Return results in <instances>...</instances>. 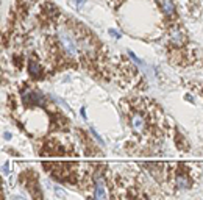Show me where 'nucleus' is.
Instances as JSON below:
<instances>
[{"instance_id": "nucleus-1", "label": "nucleus", "mask_w": 203, "mask_h": 200, "mask_svg": "<svg viewBox=\"0 0 203 200\" xmlns=\"http://www.w3.org/2000/svg\"><path fill=\"white\" fill-rule=\"evenodd\" d=\"M58 41H60L63 50H64L67 55L75 56V55L78 53L80 45L77 44V41H75V38H73V33H72L70 30H67V28L60 30V31H58Z\"/></svg>"}, {"instance_id": "nucleus-2", "label": "nucleus", "mask_w": 203, "mask_h": 200, "mask_svg": "<svg viewBox=\"0 0 203 200\" xmlns=\"http://www.w3.org/2000/svg\"><path fill=\"white\" fill-rule=\"evenodd\" d=\"M20 97H22V102L25 105H38V106H45L47 100L42 95V92L31 89L30 86H25L20 91Z\"/></svg>"}, {"instance_id": "nucleus-3", "label": "nucleus", "mask_w": 203, "mask_h": 200, "mask_svg": "<svg viewBox=\"0 0 203 200\" xmlns=\"http://www.w3.org/2000/svg\"><path fill=\"white\" fill-rule=\"evenodd\" d=\"M94 197L95 198H106V186H105V180L102 172H95L94 173Z\"/></svg>"}, {"instance_id": "nucleus-4", "label": "nucleus", "mask_w": 203, "mask_h": 200, "mask_svg": "<svg viewBox=\"0 0 203 200\" xmlns=\"http://www.w3.org/2000/svg\"><path fill=\"white\" fill-rule=\"evenodd\" d=\"M169 41L175 47H183L184 42H186V36L180 28H172L170 33H169Z\"/></svg>"}, {"instance_id": "nucleus-5", "label": "nucleus", "mask_w": 203, "mask_h": 200, "mask_svg": "<svg viewBox=\"0 0 203 200\" xmlns=\"http://www.w3.org/2000/svg\"><path fill=\"white\" fill-rule=\"evenodd\" d=\"M130 122H131L133 130H135L136 133H139V135H141V133H144V131H145V128H147L145 119H144V116H142L141 113H135V114L131 116Z\"/></svg>"}, {"instance_id": "nucleus-6", "label": "nucleus", "mask_w": 203, "mask_h": 200, "mask_svg": "<svg viewBox=\"0 0 203 200\" xmlns=\"http://www.w3.org/2000/svg\"><path fill=\"white\" fill-rule=\"evenodd\" d=\"M160 6H161V11L164 16L170 17L175 14V3L172 0H160Z\"/></svg>"}, {"instance_id": "nucleus-7", "label": "nucleus", "mask_w": 203, "mask_h": 200, "mask_svg": "<svg viewBox=\"0 0 203 200\" xmlns=\"http://www.w3.org/2000/svg\"><path fill=\"white\" fill-rule=\"evenodd\" d=\"M175 186L178 189H189L191 186V180L186 173H178L175 177Z\"/></svg>"}, {"instance_id": "nucleus-8", "label": "nucleus", "mask_w": 203, "mask_h": 200, "mask_svg": "<svg viewBox=\"0 0 203 200\" xmlns=\"http://www.w3.org/2000/svg\"><path fill=\"white\" fill-rule=\"evenodd\" d=\"M27 67H28V73L31 75L33 78H38V77H41V64H39L36 60H30Z\"/></svg>"}, {"instance_id": "nucleus-9", "label": "nucleus", "mask_w": 203, "mask_h": 200, "mask_svg": "<svg viewBox=\"0 0 203 200\" xmlns=\"http://www.w3.org/2000/svg\"><path fill=\"white\" fill-rule=\"evenodd\" d=\"M69 2H70V5L75 10H81L85 6V3H86V0H69Z\"/></svg>"}, {"instance_id": "nucleus-10", "label": "nucleus", "mask_w": 203, "mask_h": 200, "mask_svg": "<svg viewBox=\"0 0 203 200\" xmlns=\"http://www.w3.org/2000/svg\"><path fill=\"white\" fill-rule=\"evenodd\" d=\"M91 133H92V136L95 138V141H97V142H98L100 145H105V141H103V139H102V138H100V136L97 135V131H95V130H94L92 127H91Z\"/></svg>"}, {"instance_id": "nucleus-11", "label": "nucleus", "mask_w": 203, "mask_h": 200, "mask_svg": "<svg viewBox=\"0 0 203 200\" xmlns=\"http://www.w3.org/2000/svg\"><path fill=\"white\" fill-rule=\"evenodd\" d=\"M128 55H130V56H131V58L135 60V63H138L139 66H144V64H142V60H139V58H138V56H136V55H135V53L131 52V50H128Z\"/></svg>"}, {"instance_id": "nucleus-12", "label": "nucleus", "mask_w": 203, "mask_h": 200, "mask_svg": "<svg viewBox=\"0 0 203 200\" xmlns=\"http://www.w3.org/2000/svg\"><path fill=\"white\" fill-rule=\"evenodd\" d=\"M108 33H110L113 38H116V39H119V38H120V33H119V31H116V30H113V28H110V31H108Z\"/></svg>"}, {"instance_id": "nucleus-13", "label": "nucleus", "mask_w": 203, "mask_h": 200, "mask_svg": "<svg viewBox=\"0 0 203 200\" xmlns=\"http://www.w3.org/2000/svg\"><path fill=\"white\" fill-rule=\"evenodd\" d=\"M8 170H10V166L5 163V164H3V167H2V173H3V175H8Z\"/></svg>"}, {"instance_id": "nucleus-14", "label": "nucleus", "mask_w": 203, "mask_h": 200, "mask_svg": "<svg viewBox=\"0 0 203 200\" xmlns=\"http://www.w3.org/2000/svg\"><path fill=\"white\" fill-rule=\"evenodd\" d=\"M55 192H56V195H58V197H64V192L60 189V186H56V188H55Z\"/></svg>"}, {"instance_id": "nucleus-15", "label": "nucleus", "mask_w": 203, "mask_h": 200, "mask_svg": "<svg viewBox=\"0 0 203 200\" xmlns=\"http://www.w3.org/2000/svg\"><path fill=\"white\" fill-rule=\"evenodd\" d=\"M3 138H5L6 141H8V139H11V133H10V131H5V133H3Z\"/></svg>"}, {"instance_id": "nucleus-16", "label": "nucleus", "mask_w": 203, "mask_h": 200, "mask_svg": "<svg viewBox=\"0 0 203 200\" xmlns=\"http://www.w3.org/2000/svg\"><path fill=\"white\" fill-rule=\"evenodd\" d=\"M80 113H81V117L86 120V110H85V108H81V110H80Z\"/></svg>"}, {"instance_id": "nucleus-17", "label": "nucleus", "mask_w": 203, "mask_h": 200, "mask_svg": "<svg viewBox=\"0 0 203 200\" xmlns=\"http://www.w3.org/2000/svg\"><path fill=\"white\" fill-rule=\"evenodd\" d=\"M186 100H189V102H194V100H192V95H186Z\"/></svg>"}]
</instances>
